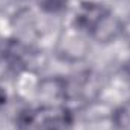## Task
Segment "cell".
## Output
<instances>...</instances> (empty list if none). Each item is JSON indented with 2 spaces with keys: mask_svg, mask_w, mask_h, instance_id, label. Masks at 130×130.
Instances as JSON below:
<instances>
[{
  "mask_svg": "<svg viewBox=\"0 0 130 130\" xmlns=\"http://www.w3.org/2000/svg\"><path fill=\"white\" fill-rule=\"evenodd\" d=\"M123 38L127 41V44L130 45V20L129 21H124V26H123Z\"/></svg>",
  "mask_w": 130,
  "mask_h": 130,
  "instance_id": "52a82bcc",
  "label": "cell"
},
{
  "mask_svg": "<svg viewBox=\"0 0 130 130\" xmlns=\"http://www.w3.org/2000/svg\"><path fill=\"white\" fill-rule=\"evenodd\" d=\"M36 97L42 101L41 106H65L68 101L67 79L61 77H47L38 82Z\"/></svg>",
  "mask_w": 130,
  "mask_h": 130,
  "instance_id": "3957f363",
  "label": "cell"
},
{
  "mask_svg": "<svg viewBox=\"0 0 130 130\" xmlns=\"http://www.w3.org/2000/svg\"><path fill=\"white\" fill-rule=\"evenodd\" d=\"M123 76H124V79L130 83V59L123 65Z\"/></svg>",
  "mask_w": 130,
  "mask_h": 130,
  "instance_id": "ba28073f",
  "label": "cell"
},
{
  "mask_svg": "<svg viewBox=\"0 0 130 130\" xmlns=\"http://www.w3.org/2000/svg\"><path fill=\"white\" fill-rule=\"evenodd\" d=\"M38 3L39 8L48 14H59L67 8V2L64 0H38Z\"/></svg>",
  "mask_w": 130,
  "mask_h": 130,
  "instance_id": "8992f818",
  "label": "cell"
},
{
  "mask_svg": "<svg viewBox=\"0 0 130 130\" xmlns=\"http://www.w3.org/2000/svg\"><path fill=\"white\" fill-rule=\"evenodd\" d=\"M109 12V9L97 2H82L74 14L73 26L85 32L88 36L94 30V27L100 23V20Z\"/></svg>",
  "mask_w": 130,
  "mask_h": 130,
  "instance_id": "277c9868",
  "label": "cell"
},
{
  "mask_svg": "<svg viewBox=\"0 0 130 130\" xmlns=\"http://www.w3.org/2000/svg\"><path fill=\"white\" fill-rule=\"evenodd\" d=\"M123 26H124V21L109 11L94 27V30L89 33V38L103 44L112 42L117 38L123 36Z\"/></svg>",
  "mask_w": 130,
  "mask_h": 130,
  "instance_id": "5b68a950",
  "label": "cell"
},
{
  "mask_svg": "<svg viewBox=\"0 0 130 130\" xmlns=\"http://www.w3.org/2000/svg\"><path fill=\"white\" fill-rule=\"evenodd\" d=\"M89 36L80 29L74 27L73 24L70 27H65L59 33L55 52L56 56L67 62H80L83 61L89 53Z\"/></svg>",
  "mask_w": 130,
  "mask_h": 130,
  "instance_id": "7a4b0ae2",
  "label": "cell"
},
{
  "mask_svg": "<svg viewBox=\"0 0 130 130\" xmlns=\"http://www.w3.org/2000/svg\"><path fill=\"white\" fill-rule=\"evenodd\" d=\"M64 2H67V3H68V2H70V0H64Z\"/></svg>",
  "mask_w": 130,
  "mask_h": 130,
  "instance_id": "30bf717a",
  "label": "cell"
},
{
  "mask_svg": "<svg viewBox=\"0 0 130 130\" xmlns=\"http://www.w3.org/2000/svg\"><path fill=\"white\" fill-rule=\"evenodd\" d=\"M17 123L21 130H70L71 112L67 106H41L21 112Z\"/></svg>",
  "mask_w": 130,
  "mask_h": 130,
  "instance_id": "6da1fadb",
  "label": "cell"
},
{
  "mask_svg": "<svg viewBox=\"0 0 130 130\" xmlns=\"http://www.w3.org/2000/svg\"><path fill=\"white\" fill-rule=\"evenodd\" d=\"M5 104H6V92H5V89L0 86V109H2Z\"/></svg>",
  "mask_w": 130,
  "mask_h": 130,
  "instance_id": "9c48e42d",
  "label": "cell"
}]
</instances>
